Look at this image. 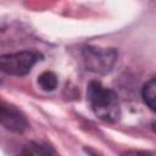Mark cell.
Listing matches in <instances>:
<instances>
[{
  "label": "cell",
  "instance_id": "6da1fadb",
  "mask_svg": "<svg viewBox=\"0 0 156 156\" xmlns=\"http://www.w3.org/2000/svg\"><path fill=\"white\" fill-rule=\"evenodd\" d=\"M87 100L94 115L108 123L117 122L121 117L118 95L98 80H91L87 88Z\"/></svg>",
  "mask_w": 156,
  "mask_h": 156
},
{
  "label": "cell",
  "instance_id": "7a4b0ae2",
  "mask_svg": "<svg viewBox=\"0 0 156 156\" xmlns=\"http://www.w3.org/2000/svg\"><path fill=\"white\" fill-rule=\"evenodd\" d=\"M118 52L113 48L87 46L83 49V60L88 71L106 74L108 73L117 61Z\"/></svg>",
  "mask_w": 156,
  "mask_h": 156
},
{
  "label": "cell",
  "instance_id": "3957f363",
  "mask_svg": "<svg viewBox=\"0 0 156 156\" xmlns=\"http://www.w3.org/2000/svg\"><path fill=\"white\" fill-rule=\"evenodd\" d=\"M40 55L33 51H20L0 55V71L10 76H26L37 63Z\"/></svg>",
  "mask_w": 156,
  "mask_h": 156
},
{
  "label": "cell",
  "instance_id": "277c9868",
  "mask_svg": "<svg viewBox=\"0 0 156 156\" xmlns=\"http://www.w3.org/2000/svg\"><path fill=\"white\" fill-rule=\"evenodd\" d=\"M0 124L12 132L21 134L28 128V121L26 116L15 106L6 102H0Z\"/></svg>",
  "mask_w": 156,
  "mask_h": 156
},
{
  "label": "cell",
  "instance_id": "5b68a950",
  "mask_svg": "<svg viewBox=\"0 0 156 156\" xmlns=\"http://www.w3.org/2000/svg\"><path fill=\"white\" fill-rule=\"evenodd\" d=\"M141 96L144 102L150 107L151 111H155L156 107V80L155 78H151L149 82H146L141 90Z\"/></svg>",
  "mask_w": 156,
  "mask_h": 156
},
{
  "label": "cell",
  "instance_id": "8992f818",
  "mask_svg": "<svg viewBox=\"0 0 156 156\" xmlns=\"http://www.w3.org/2000/svg\"><path fill=\"white\" fill-rule=\"evenodd\" d=\"M39 87L45 91H52L57 87V77L51 71H45L38 77Z\"/></svg>",
  "mask_w": 156,
  "mask_h": 156
},
{
  "label": "cell",
  "instance_id": "52a82bcc",
  "mask_svg": "<svg viewBox=\"0 0 156 156\" xmlns=\"http://www.w3.org/2000/svg\"><path fill=\"white\" fill-rule=\"evenodd\" d=\"M18 156H52V154L37 143H29L21 150Z\"/></svg>",
  "mask_w": 156,
  "mask_h": 156
},
{
  "label": "cell",
  "instance_id": "ba28073f",
  "mask_svg": "<svg viewBox=\"0 0 156 156\" xmlns=\"http://www.w3.org/2000/svg\"><path fill=\"white\" fill-rule=\"evenodd\" d=\"M121 156H154V154L150 151H135V150H133V151L124 152Z\"/></svg>",
  "mask_w": 156,
  "mask_h": 156
}]
</instances>
